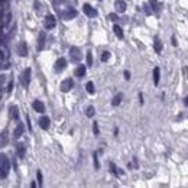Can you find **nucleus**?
Wrapping results in <instances>:
<instances>
[{
  "instance_id": "nucleus-2",
  "label": "nucleus",
  "mask_w": 188,
  "mask_h": 188,
  "mask_svg": "<svg viewBox=\"0 0 188 188\" xmlns=\"http://www.w3.org/2000/svg\"><path fill=\"white\" fill-rule=\"evenodd\" d=\"M20 83H22V86L25 89L29 87V83H31V68H26V69L22 72V75H20Z\"/></svg>"
},
{
  "instance_id": "nucleus-17",
  "label": "nucleus",
  "mask_w": 188,
  "mask_h": 188,
  "mask_svg": "<svg viewBox=\"0 0 188 188\" xmlns=\"http://www.w3.org/2000/svg\"><path fill=\"white\" fill-rule=\"evenodd\" d=\"M159 77H161V71H159V68L156 67L155 69H154V84H155V86L159 84Z\"/></svg>"
},
{
  "instance_id": "nucleus-26",
  "label": "nucleus",
  "mask_w": 188,
  "mask_h": 188,
  "mask_svg": "<svg viewBox=\"0 0 188 188\" xmlns=\"http://www.w3.org/2000/svg\"><path fill=\"white\" fill-rule=\"evenodd\" d=\"M93 132H94V135H96V136L99 135V124H97V122L93 123Z\"/></svg>"
},
{
  "instance_id": "nucleus-6",
  "label": "nucleus",
  "mask_w": 188,
  "mask_h": 188,
  "mask_svg": "<svg viewBox=\"0 0 188 188\" xmlns=\"http://www.w3.org/2000/svg\"><path fill=\"white\" fill-rule=\"evenodd\" d=\"M75 16H77V10H75V9L68 7L65 12H62V18H64L65 20H71V19H74Z\"/></svg>"
},
{
  "instance_id": "nucleus-21",
  "label": "nucleus",
  "mask_w": 188,
  "mask_h": 188,
  "mask_svg": "<svg viewBox=\"0 0 188 188\" xmlns=\"http://www.w3.org/2000/svg\"><path fill=\"white\" fill-rule=\"evenodd\" d=\"M154 48H155V52L156 54H159L161 51H162V44H161V41L156 38L155 39V44H154Z\"/></svg>"
},
{
  "instance_id": "nucleus-23",
  "label": "nucleus",
  "mask_w": 188,
  "mask_h": 188,
  "mask_svg": "<svg viewBox=\"0 0 188 188\" xmlns=\"http://www.w3.org/2000/svg\"><path fill=\"white\" fill-rule=\"evenodd\" d=\"M86 89H87V91H89L90 94H94V84H93L91 81H89V83H87Z\"/></svg>"
},
{
  "instance_id": "nucleus-35",
  "label": "nucleus",
  "mask_w": 188,
  "mask_h": 188,
  "mask_svg": "<svg viewBox=\"0 0 188 188\" xmlns=\"http://www.w3.org/2000/svg\"><path fill=\"white\" fill-rule=\"evenodd\" d=\"M172 45H174V46H177V39H175V36L172 38Z\"/></svg>"
},
{
  "instance_id": "nucleus-15",
  "label": "nucleus",
  "mask_w": 188,
  "mask_h": 188,
  "mask_svg": "<svg viewBox=\"0 0 188 188\" xmlns=\"http://www.w3.org/2000/svg\"><path fill=\"white\" fill-rule=\"evenodd\" d=\"M39 126L44 129V130H46L48 127H49V119L46 117V116H44V117H41L39 119Z\"/></svg>"
},
{
  "instance_id": "nucleus-4",
  "label": "nucleus",
  "mask_w": 188,
  "mask_h": 188,
  "mask_svg": "<svg viewBox=\"0 0 188 188\" xmlns=\"http://www.w3.org/2000/svg\"><path fill=\"white\" fill-rule=\"evenodd\" d=\"M72 86H74V81H72L71 78H67V80H64V81L61 83V91H62V93H68L69 90L72 89Z\"/></svg>"
},
{
  "instance_id": "nucleus-9",
  "label": "nucleus",
  "mask_w": 188,
  "mask_h": 188,
  "mask_svg": "<svg viewBox=\"0 0 188 188\" xmlns=\"http://www.w3.org/2000/svg\"><path fill=\"white\" fill-rule=\"evenodd\" d=\"M69 55H71L72 61H80L81 59V52H80V49H78L77 46H72L69 49Z\"/></svg>"
},
{
  "instance_id": "nucleus-1",
  "label": "nucleus",
  "mask_w": 188,
  "mask_h": 188,
  "mask_svg": "<svg viewBox=\"0 0 188 188\" xmlns=\"http://www.w3.org/2000/svg\"><path fill=\"white\" fill-rule=\"evenodd\" d=\"M10 171V161L3 154H0V178H6Z\"/></svg>"
},
{
  "instance_id": "nucleus-28",
  "label": "nucleus",
  "mask_w": 188,
  "mask_h": 188,
  "mask_svg": "<svg viewBox=\"0 0 188 188\" xmlns=\"http://www.w3.org/2000/svg\"><path fill=\"white\" fill-rule=\"evenodd\" d=\"M110 168H111V172H113L114 175H119V172H117V168H116V165H114V164H110Z\"/></svg>"
},
{
  "instance_id": "nucleus-12",
  "label": "nucleus",
  "mask_w": 188,
  "mask_h": 188,
  "mask_svg": "<svg viewBox=\"0 0 188 188\" xmlns=\"http://www.w3.org/2000/svg\"><path fill=\"white\" fill-rule=\"evenodd\" d=\"M45 46V32L39 33V38H38V51H42Z\"/></svg>"
},
{
  "instance_id": "nucleus-36",
  "label": "nucleus",
  "mask_w": 188,
  "mask_h": 188,
  "mask_svg": "<svg viewBox=\"0 0 188 188\" xmlns=\"http://www.w3.org/2000/svg\"><path fill=\"white\" fill-rule=\"evenodd\" d=\"M184 103H185V106H188V96L185 97V101H184Z\"/></svg>"
},
{
  "instance_id": "nucleus-20",
  "label": "nucleus",
  "mask_w": 188,
  "mask_h": 188,
  "mask_svg": "<svg viewBox=\"0 0 188 188\" xmlns=\"http://www.w3.org/2000/svg\"><path fill=\"white\" fill-rule=\"evenodd\" d=\"M122 100H123V94H122V93H119V94H117V96H116V97L113 99L111 104H113V106L116 107V106H119V104L122 103Z\"/></svg>"
},
{
  "instance_id": "nucleus-14",
  "label": "nucleus",
  "mask_w": 188,
  "mask_h": 188,
  "mask_svg": "<svg viewBox=\"0 0 188 188\" xmlns=\"http://www.w3.org/2000/svg\"><path fill=\"white\" fill-rule=\"evenodd\" d=\"M16 152H18V156L19 158H25V154H26V148L23 143H19L16 146Z\"/></svg>"
},
{
  "instance_id": "nucleus-16",
  "label": "nucleus",
  "mask_w": 188,
  "mask_h": 188,
  "mask_svg": "<svg viewBox=\"0 0 188 188\" xmlns=\"http://www.w3.org/2000/svg\"><path fill=\"white\" fill-rule=\"evenodd\" d=\"M75 75L77 77H84L86 75V65H78L75 69Z\"/></svg>"
},
{
  "instance_id": "nucleus-10",
  "label": "nucleus",
  "mask_w": 188,
  "mask_h": 188,
  "mask_svg": "<svg viewBox=\"0 0 188 188\" xmlns=\"http://www.w3.org/2000/svg\"><path fill=\"white\" fill-rule=\"evenodd\" d=\"M32 107L35 109V111H38V113H44L45 111V106L41 100H35L32 103Z\"/></svg>"
},
{
  "instance_id": "nucleus-30",
  "label": "nucleus",
  "mask_w": 188,
  "mask_h": 188,
  "mask_svg": "<svg viewBox=\"0 0 188 188\" xmlns=\"http://www.w3.org/2000/svg\"><path fill=\"white\" fill-rule=\"evenodd\" d=\"M99 159H97V154H94V168L96 169H99Z\"/></svg>"
},
{
  "instance_id": "nucleus-24",
  "label": "nucleus",
  "mask_w": 188,
  "mask_h": 188,
  "mask_svg": "<svg viewBox=\"0 0 188 188\" xmlns=\"http://www.w3.org/2000/svg\"><path fill=\"white\" fill-rule=\"evenodd\" d=\"M86 114H87L89 117H93V116H94V107H93V106H89L87 110H86Z\"/></svg>"
},
{
  "instance_id": "nucleus-11",
  "label": "nucleus",
  "mask_w": 188,
  "mask_h": 188,
  "mask_svg": "<svg viewBox=\"0 0 188 188\" xmlns=\"http://www.w3.org/2000/svg\"><path fill=\"white\" fill-rule=\"evenodd\" d=\"M114 7H116V10L119 12V13H123V12L126 10V3H124V0H116Z\"/></svg>"
},
{
  "instance_id": "nucleus-33",
  "label": "nucleus",
  "mask_w": 188,
  "mask_h": 188,
  "mask_svg": "<svg viewBox=\"0 0 188 188\" xmlns=\"http://www.w3.org/2000/svg\"><path fill=\"white\" fill-rule=\"evenodd\" d=\"M124 78L126 80H130V72L129 71H124Z\"/></svg>"
},
{
  "instance_id": "nucleus-13",
  "label": "nucleus",
  "mask_w": 188,
  "mask_h": 188,
  "mask_svg": "<svg viewBox=\"0 0 188 188\" xmlns=\"http://www.w3.org/2000/svg\"><path fill=\"white\" fill-rule=\"evenodd\" d=\"M25 132V126H23V123H18V126H16V129H15V138H20Z\"/></svg>"
},
{
  "instance_id": "nucleus-22",
  "label": "nucleus",
  "mask_w": 188,
  "mask_h": 188,
  "mask_svg": "<svg viewBox=\"0 0 188 188\" xmlns=\"http://www.w3.org/2000/svg\"><path fill=\"white\" fill-rule=\"evenodd\" d=\"M10 22H12V13H10V10H7V13H6V18H4V28H7Z\"/></svg>"
},
{
  "instance_id": "nucleus-8",
  "label": "nucleus",
  "mask_w": 188,
  "mask_h": 188,
  "mask_svg": "<svg viewBox=\"0 0 188 188\" xmlns=\"http://www.w3.org/2000/svg\"><path fill=\"white\" fill-rule=\"evenodd\" d=\"M16 51L20 56H26L28 55V46H26V42H19L18 46H16Z\"/></svg>"
},
{
  "instance_id": "nucleus-5",
  "label": "nucleus",
  "mask_w": 188,
  "mask_h": 188,
  "mask_svg": "<svg viewBox=\"0 0 188 188\" xmlns=\"http://www.w3.org/2000/svg\"><path fill=\"white\" fill-rule=\"evenodd\" d=\"M67 67V61L65 58H58L55 62V67H54V69H55V72H61L62 69H65Z\"/></svg>"
},
{
  "instance_id": "nucleus-29",
  "label": "nucleus",
  "mask_w": 188,
  "mask_h": 188,
  "mask_svg": "<svg viewBox=\"0 0 188 188\" xmlns=\"http://www.w3.org/2000/svg\"><path fill=\"white\" fill-rule=\"evenodd\" d=\"M87 64H89V65H91V64H93V55H91V52H89V54H87Z\"/></svg>"
},
{
  "instance_id": "nucleus-32",
  "label": "nucleus",
  "mask_w": 188,
  "mask_h": 188,
  "mask_svg": "<svg viewBox=\"0 0 188 188\" xmlns=\"http://www.w3.org/2000/svg\"><path fill=\"white\" fill-rule=\"evenodd\" d=\"M182 71H184V75H185V78H188V68H187V67H184V68H182Z\"/></svg>"
},
{
  "instance_id": "nucleus-25",
  "label": "nucleus",
  "mask_w": 188,
  "mask_h": 188,
  "mask_svg": "<svg viewBox=\"0 0 188 188\" xmlns=\"http://www.w3.org/2000/svg\"><path fill=\"white\" fill-rule=\"evenodd\" d=\"M109 58H110V52H107V51H104V52L101 54V61H103V62H106V61H109Z\"/></svg>"
},
{
  "instance_id": "nucleus-3",
  "label": "nucleus",
  "mask_w": 188,
  "mask_h": 188,
  "mask_svg": "<svg viewBox=\"0 0 188 188\" xmlns=\"http://www.w3.org/2000/svg\"><path fill=\"white\" fill-rule=\"evenodd\" d=\"M44 26H45V29H54L56 26V20H55V18L52 16V15H46V18H45V20H44Z\"/></svg>"
},
{
  "instance_id": "nucleus-31",
  "label": "nucleus",
  "mask_w": 188,
  "mask_h": 188,
  "mask_svg": "<svg viewBox=\"0 0 188 188\" xmlns=\"http://www.w3.org/2000/svg\"><path fill=\"white\" fill-rule=\"evenodd\" d=\"M109 19H110V20H116V19H117V16H116V15H113V13H110V15H109Z\"/></svg>"
},
{
  "instance_id": "nucleus-34",
  "label": "nucleus",
  "mask_w": 188,
  "mask_h": 188,
  "mask_svg": "<svg viewBox=\"0 0 188 188\" xmlns=\"http://www.w3.org/2000/svg\"><path fill=\"white\" fill-rule=\"evenodd\" d=\"M62 1H64V0H52V3H54L55 6H58V4H61Z\"/></svg>"
},
{
  "instance_id": "nucleus-19",
  "label": "nucleus",
  "mask_w": 188,
  "mask_h": 188,
  "mask_svg": "<svg viewBox=\"0 0 188 188\" xmlns=\"http://www.w3.org/2000/svg\"><path fill=\"white\" fill-rule=\"evenodd\" d=\"M113 31H114L116 36H117L119 39H122L123 38V31H122V28H120L119 25H114V26H113Z\"/></svg>"
},
{
  "instance_id": "nucleus-18",
  "label": "nucleus",
  "mask_w": 188,
  "mask_h": 188,
  "mask_svg": "<svg viewBox=\"0 0 188 188\" xmlns=\"http://www.w3.org/2000/svg\"><path fill=\"white\" fill-rule=\"evenodd\" d=\"M10 117L12 119H15V120L19 117V109H18L16 106H12L10 107Z\"/></svg>"
},
{
  "instance_id": "nucleus-27",
  "label": "nucleus",
  "mask_w": 188,
  "mask_h": 188,
  "mask_svg": "<svg viewBox=\"0 0 188 188\" xmlns=\"http://www.w3.org/2000/svg\"><path fill=\"white\" fill-rule=\"evenodd\" d=\"M36 178H38L39 185H42V174H41V171H38V172H36Z\"/></svg>"
},
{
  "instance_id": "nucleus-7",
  "label": "nucleus",
  "mask_w": 188,
  "mask_h": 188,
  "mask_svg": "<svg viewBox=\"0 0 188 188\" xmlns=\"http://www.w3.org/2000/svg\"><path fill=\"white\" fill-rule=\"evenodd\" d=\"M83 10H84V13H86L89 18H96V16H97V10H96L93 6H90V4H84V6H83Z\"/></svg>"
}]
</instances>
